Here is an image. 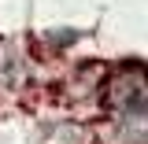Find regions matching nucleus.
<instances>
[{"mask_svg":"<svg viewBox=\"0 0 148 144\" xmlns=\"http://www.w3.org/2000/svg\"><path fill=\"white\" fill-rule=\"evenodd\" d=\"M104 107L115 111L119 118H141L148 107V85H145V67L126 63L104 81Z\"/></svg>","mask_w":148,"mask_h":144,"instance_id":"nucleus-1","label":"nucleus"}]
</instances>
